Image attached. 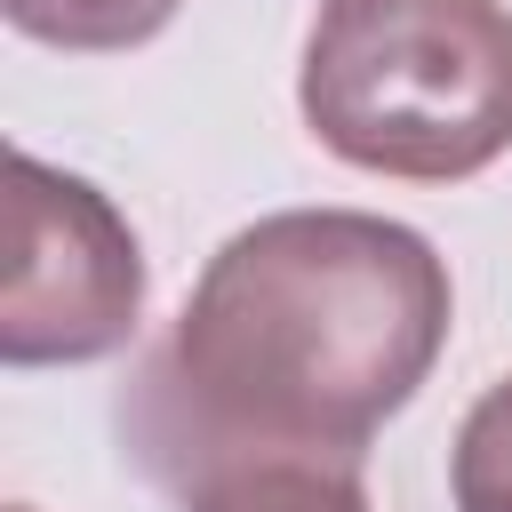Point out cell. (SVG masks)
<instances>
[{"label": "cell", "instance_id": "obj_1", "mask_svg": "<svg viewBox=\"0 0 512 512\" xmlns=\"http://www.w3.org/2000/svg\"><path fill=\"white\" fill-rule=\"evenodd\" d=\"M456 320L440 248L368 208L240 224L120 400L128 456L192 496L232 464H352L424 392Z\"/></svg>", "mask_w": 512, "mask_h": 512}, {"label": "cell", "instance_id": "obj_2", "mask_svg": "<svg viewBox=\"0 0 512 512\" xmlns=\"http://www.w3.org/2000/svg\"><path fill=\"white\" fill-rule=\"evenodd\" d=\"M296 104L344 168L464 184L512 152V8L328 0L304 40Z\"/></svg>", "mask_w": 512, "mask_h": 512}, {"label": "cell", "instance_id": "obj_3", "mask_svg": "<svg viewBox=\"0 0 512 512\" xmlns=\"http://www.w3.org/2000/svg\"><path fill=\"white\" fill-rule=\"evenodd\" d=\"M144 320V248L128 216L72 168L8 152V272H0V360L88 368L112 360Z\"/></svg>", "mask_w": 512, "mask_h": 512}, {"label": "cell", "instance_id": "obj_4", "mask_svg": "<svg viewBox=\"0 0 512 512\" xmlns=\"http://www.w3.org/2000/svg\"><path fill=\"white\" fill-rule=\"evenodd\" d=\"M184 0H0V16L40 40V48H64V56H120V48H144L176 24Z\"/></svg>", "mask_w": 512, "mask_h": 512}, {"label": "cell", "instance_id": "obj_5", "mask_svg": "<svg viewBox=\"0 0 512 512\" xmlns=\"http://www.w3.org/2000/svg\"><path fill=\"white\" fill-rule=\"evenodd\" d=\"M184 512H368L352 464H232L184 496Z\"/></svg>", "mask_w": 512, "mask_h": 512}, {"label": "cell", "instance_id": "obj_6", "mask_svg": "<svg viewBox=\"0 0 512 512\" xmlns=\"http://www.w3.org/2000/svg\"><path fill=\"white\" fill-rule=\"evenodd\" d=\"M448 496L456 512H512V376H496L448 448Z\"/></svg>", "mask_w": 512, "mask_h": 512}, {"label": "cell", "instance_id": "obj_7", "mask_svg": "<svg viewBox=\"0 0 512 512\" xmlns=\"http://www.w3.org/2000/svg\"><path fill=\"white\" fill-rule=\"evenodd\" d=\"M8 512H32V504H8Z\"/></svg>", "mask_w": 512, "mask_h": 512}]
</instances>
